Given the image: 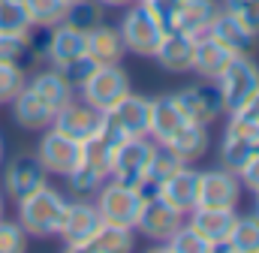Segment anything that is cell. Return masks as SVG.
Returning <instances> with one entry per match:
<instances>
[{"instance_id": "6da1fadb", "label": "cell", "mask_w": 259, "mask_h": 253, "mask_svg": "<svg viewBox=\"0 0 259 253\" xmlns=\"http://www.w3.org/2000/svg\"><path fill=\"white\" fill-rule=\"evenodd\" d=\"M64 205L66 199L58 190L42 184L33 193L18 199V223L33 238H52V235H58V223H61Z\"/></svg>"}, {"instance_id": "7a4b0ae2", "label": "cell", "mask_w": 259, "mask_h": 253, "mask_svg": "<svg viewBox=\"0 0 259 253\" xmlns=\"http://www.w3.org/2000/svg\"><path fill=\"white\" fill-rule=\"evenodd\" d=\"M118 33L124 39V49L130 55H139V58H154L166 27L160 24V18L151 12L148 3L142 0H133L124 6V15H121V24H118Z\"/></svg>"}, {"instance_id": "3957f363", "label": "cell", "mask_w": 259, "mask_h": 253, "mask_svg": "<svg viewBox=\"0 0 259 253\" xmlns=\"http://www.w3.org/2000/svg\"><path fill=\"white\" fill-rule=\"evenodd\" d=\"M145 3L166 30H181L190 36H202L220 9L214 0H145Z\"/></svg>"}, {"instance_id": "277c9868", "label": "cell", "mask_w": 259, "mask_h": 253, "mask_svg": "<svg viewBox=\"0 0 259 253\" xmlns=\"http://www.w3.org/2000/svg\"><path fill=\"white\" fill-rule=\"evenodd\" d=\"M145 187H130L121 184L115 178H106L103 187L97 190V211H100V220L106 223H115V226H127L136 229V220H139V211L145 205Z\"/></svg>"}, {"instance_id": "5b68a950", "label": "cell", "mask_w": 259, "mask_h": 253, "mask_svg": "<svg viewBox=\"0 0 259 253\" xmlns=\"http://www.w3.org/2000/svg\"><path fill=\"white\" fill-rule=\"evenodd\" d=\"M214 85H217V91L223 97L226 115L229 112H238V109H244L259 94V63L247 52L244 55H235Z\"/></svg>"}, {"instance_id": "8992f818", "label": "cell", "mask_w": 259, "mask_h": 253, "mask_svg": "<svg viewBox=\"0 0 259 253\" xmlns=\"http://www.w3.org/2000/svg\"><path fill=\"white\" fill-rule=\"evenodd\" d=\"M130 75L121 63H109V66H94V72L78 85L75 94H81V103L94 106L97 112H109L124 94H130Z\"/></svg>"}, {"instance_id": "52a82bcc", "label": "cell", "mask_w": 259, "mask_h": 253, "mask_svg": "<svg viewBox=\"0 0 259 253\" xmlns=\"http://www.w3.org/2000/svg\"><path fill=\"white\" fill-rule=\"evenodd\" d=\"M154 139L151 136H130L121 139L115 145V154H112V169H109V178L130 184V187H145V172H148V160L154 154Z\"/></svg>"}, {"instance_id": "ba28073f", "label": "cell", "mask_w": 259, "mask_h": 253, "mask_svg": "<svg viewBox=\"0 0 259 253\" xmlns=\"http://www.w3.org/2000/svg\"><path fill=\"white\" fill-rule=\"evenodd\" d=\"M36 157H39V163L49 175L66 178L81 163V142L69 139L66 133L55 130V126H46V133L36 145Z\"/></svg>"}, {"instance_id": "9c48e42d", "label": "cell", "mask_w": 259, "mask_h": 253, "mask_svg": "<svg viewBox=\"0 0 259 253\" xmlns=\"http://www.w3.org/2000/svg\"><path fill=\"white\" fill-rule=\"evenodd\" d=\"M103 121L112 133H118L121 139L130 136H148V124H151V100L139 97V94H124L109 112H103Z\"/></svg>"}, {"instance_id": "30bf717a", "label": "cell", "mask_w": 259, "mask_h": 253, "mask_svg": "<svg viewBox=\"0 0 259 253\" xmlns=\"http://www.w3.org/2000/svg\"><path fill=\"white\" fill-rule=\"evenodd\" d=\"M181 112L187 115V121L202 126H211L220 115H226V106H223V97L217 91L214 81H202V85H187L175 94Z\"/></svg>"}, {"instance_id": "8fae6325", "label": "cell", "mask_w": 259, "mask_h": 253, "mask_svg": "<svg viewBox=\"0 0 259 253\" xmlns=\"http://www.w3.org/2000/svg\"><path fill=\"white\" fill-rule=\"evenodd\" d=\"M235 208H211V205H196L187 211V226L208 244V250H223L226 238L235 223Z\"/></svg>"}, {"instance_id": "7c38bea8", "label": "cell", "mask_w": 259, "mask_h": 253, "mask_svg": "<svg viewBox=\"0 0 259 253\" xmlns=\"http://www.w3.org/2000/svg\"><path fill=\"white\" fill-rule=\"evenodd\" d=\"M97 226H100L97 205L84 202V199H75V202L64 205V214H61V223H58V238L64 241L66 250H81V244L94 235Z\"/></svg>"}, {"instance_id": "4fadbf2b", "label": "cell", "mask_w": 259, "mask_h": 253, "mask_svg": "<svg viewBox=\"0 0 259 253\" xmlns=\"http://www.w3.org/2000/svg\"><path fill=\"white\" fill-rule=\"evenodd\" d=\"M181 223H184V214H178L163 199H157L154 193H148L145 196V205L139 211V220H136V232H142L154 244H166Z\"/></svg>"}, {"instance_id": "5bb4252c", "label": "cell", "mask_w": 259, "mask_h": 253, "mask_svg": "<svg viewBox=\"0 0 259 253\" xmlns=\"http://www.w3.org/2000/svg\"><path fill=\"white\" fill-rule=\"evenodd\" d=\"M157 199H163L169 208H175L178 214L193 211L199 202V169H193L190 163H184L178 172H172L166 181H160L151 190Z\"/></svg>"}, {"instance_id": "9a60e30c", "label": "cell", "mask_w": 259, "mask_h": 253, "mask_svg": "<svg viewBox=\"0 0 259 253\" xmlns=\"http://www.w3.org/2000/svg\"><path fill=\"white\" fill-rule=\"evenodd\" d=\"M241 199V181L232 169H208L199 172V202L196 205H211V208H235Z\"/></svg>"}, {"instance_id": "2e32d148", "label": "cell", "mask_w": 259, "mask_h": 253, "mask_svg": "<svg viewBox=\"0 0 259 253\" xmlns=\"http://www.w3.org/2000/svg\"><path fill=\"white\" fill-rule=\"evenodd\" d=\"M46 178H49V172L42 169V163H39L36 154H15L9 160L6 172H3V190H6L9 199L18 202L21 196L33 193V190L42 187V184H49Z\"/></svg>"}, {"instance_id": "e0dca14e", "label": "cell", "mask_w": 259, "mask_h": 253, "mask_svg": "<svg viewBox=\"0 0 259 253\" xmlns=\"http://www.w3.org/2000/svg\"><path fill=\"white\" fill-rule=\"evenodd\" d=\"M52 126L61 130V133H66V136L75 139V142H84V139H91V136L100 133V126H103V112H97L94 106H88V103H81V100H72V103H66L64 109L55 115Z\"/></svg>"}, {"instance_id": "ac0fdd59", "label": "cell", "mask_w": 259, "mask_h": 253, "mask_svg": "<svg viewBox=\"0 0 259 253\" xmlns=\"http://www.w3.org/2000/svg\"><path fill=\"white\" fill-rule=\"evenodd\" d=\"M84 55L97 66H109V63H121L127 49H124V39L118 33V27L112 24H97L94 30L84 33Z\"/></svg>"}, {"instance_id": "d6986e66", "label": "cell", "mask_w": 259, "mask_h": 253, "mask_svg": "<svg viewBox=\"0 0 259 253\" xmlns=\"http://www.w3.org/2000/svg\"><path fill=\"white\" fill-rule=\"evenodd\" d=\"M232 58L235 55L226 46H220L217 39H211L208 33H202V36H196V43H193V63H190V69L202 81H217L220 72L229 66Z\"/></svg>"}, {"instance_id": "ffe728a7", "label": "cell", "mask_w": 259, "mask_h": 253, "mask_svg": "<svg viewBox=\"0 0 259 253\" xmlns=\"http://www.w3.org/2000/svg\"><path fill=\"white\" fill-rule=\"evenodd\" d=\"M193 43L196 36L190 33H181V30H166L157 52H154V61L160 63L166 72H190V63H193Z\"/></svg>"}, {"instance_id": "44dd1931", "label": "cell", "mask_w": 259, "mask_h": 253, "mask_svg": "<svg viewBox=\"0 0 259 253\" xmlns=\"http://www.w3.org/2000/svg\"><path fill=\"white\" fill-rule=\"evenodd\" d=\"M84 55V33L75 30L72 24H55L49 27V36H46V61L52 66H61V63L72 61V58H81Z\"/></svg>"}, {"instance_id": "7402d4cb", "label": "cell", "mask_w": 259, "mask_h": 253, "mask_svg": "<svg viewBox=\"0 0 259 253\" xmlns=\"http://www.w3.org/2000/svg\"><path fill=\"white\" fill-rule=\"evenodd\" d=\"M12 118H15V124L21 126V130H46V126H52L55 121V109L39 97V94H33L30 88H24L12 103Z\"/></svg>"}, {"instance_id": "603a6c76", "label": "cell", "mask_w": 259, "mask_h": 253, "mask_svg": "<svg viewBox=\"0 0 259 253\" xmlns=\"http://www.w3.org/2000/svg\"><path fill=\"white\" fill-rule=\"evenodd\" d=\"M187 124V115L181 112L175 94H163L157 100H151V124H148V136L154 142H166L178 126Z\"/></svg>"}, {"instance_id": "cb8c5ba5", "label": "cell", "mask_w": 259, "mask_h": 253, "mask_svg": "<svg viewBox=\"0 0 259 253\" xmlns=\"http://www.w3.org/2000/svg\"><path fill=\"white\" fill-rule=\"evenodd\" d=\"M160 145H166L181 163H196V160H202L205 151H208V126L187 121V124L178 126V130H175L166 142H160Z\"/></svg>"}, {"instance_id": "d4e9b609", "label": "cell", "mask_w": 259, "mask_h": 253, "mask_svg": "<svg viewBox=\"0 0 259 253\" xmlns=\"http://www.w3.org/2000/svg\"><path fill=\"white\" fill-rule=\"evenodd\" d=\"M211 39H217L220 46H226L232 55H244V52H250V46H253V39L256 36H250L238 21H235V15H229L223 6L217 9V15L211 18V24H208V30H205Z\"/></svg>"}, {"instance_id": "484cf974", "label": "cell", "mask_w": 259, "mask_h": 253, "mask_svg": "<svg viewBox=\"0 0 259 253\" xmlns=\"http://www.w3.org/2000/svg\"><path fill=\"white\" fill-rule=\"evenodd\" d=\"M27 88L33 91V94H39L52 109H55V115L64 109L66 103H72L75 100V88L66 81L64 75L52 66V69H42V72H36L33 78H27Z\"/></svg>"}, {"instance_id": "4316f807", "label": "cell", "mask_w": 259, "mask_h": 253, "mask_svg": "<svg viewBox=\"0 0 259 253\" xmlns=\"http://www.w3.org/2000/svg\"><path fill=\"white\" fill-rule=\"evenodd\" d=\"M136 229H127V226H115V223H106L100 220V226L94 229V235L81 244V250L91 253H130L136 247Z\"/></svg>"}, {"instance_id": "83f0119b", "label": "cell", "mask_w": 259, "mask_h": 253, "mask_svg": "<svg viewBox=\"0 0 259 253\" xmlns=\"http://www.w3.org/2000/svg\"><path fill=\"white\" fill-rule=\"evenodd\" d=\"M223 250H229V253H259V220L253 214L235 217L232 232H229Z\"/></svg>"}, {"instance_id": "f1b7e54d", "label": "cell", "mask_w": 259, "mask_h": 253, "mask_svg": "<svg viewBox=\"0 0 259 253\" xmlns=\"http://www.w3.org/2000/svg\"><path fill=\"white\" fill-rule=\"evenodd\" d=\"M24 9H27V18H30L33 27L49 30V27L61 24L66 18L69 3L66 0H24Z\"/></svg>"}, {"instance_id": "f546056e", "label": "cell", "mask_w": 259, "mask_h": 253, "mask_svg": "<svg viewBox=\"0 0 259 253\" xmlns=\"http://www.w3.org/2000/svg\"><path fill=\"white\" fill-rule=\"evenodd\" d=\"M184 163L166 148V145H154V154H151V160H148V172H145V190H154L160 181H166L172 172H178Z\"/></svg>"}, {"instance_id": "4dcf8cb0", "label": "cell", "mask_w": 259, "mask_h": 253, "mask_svg": "<svg viewBox=\"0 0 259 253\" xmlns=\"http://www.w3.org/2000/svg\"><path fill=\"white\" fill-rule=\"evenodd\" d=\"M30 30H36L27 18L24 0H0V33L6 36H27Z\"/></svg>"}, {"instance_id": "1f68e13d", "label": "cell", "mask_w": 259, "mask_h": 253, "mask_svg": "<svg viewBox=\"0 0 259 253\" xmlns=\"http://www.w3.org/2000/svg\"><path fill=\"white\" fill-rule=\"evenodd\" d=\"M103 3L100 0H72L69 3V9H66V24H72L75 30H81V33H88V30H94L97 24H103Z\"/></svg>"}, {"instance_id": "d6a6232c", "label": "cell", "mask_w": 259, "mask_h": 253, "mask_svg": "<svg viewBox=\"0 0 259 253\" xmlns=\"http://www.w3.org/2000/svg\"><path fill=\"white\" fill-rule=\"evenodd\" d=\"M27 88V72L18 63L0 61V103H12Z\"/></svg>"}, {"instance_id": "836d02e7", "label": "cell", "mask_w": 259, "mask_h": 253, "mask_svg": "<svg viewBox=\"0 0 259 253\" xmlns=\"http://www.w3.org/2000/svg\"><path fill=\"white\" fill-rule=\"evenodd\" d=\"M223 9L235 15V21L250 36H259V0H223Z\"/></svg>"}, {"instance_id": "e575fe53", "label": "cell", "mask_w": 259, "mask_h": 253, "mask_svg": "<svg viewBox=\"0 0 259 253\" xmlns=\"http://www.w3.org/2000/svg\"><path fill=\"white\" fill-rule=\"evenodd\" d=\"M157 247H160V250H172V253H211L208 244L196 235L187 223H181V226L175 229V235H172L166 244H157Z\"/></svg>"}, {"instance_id": "d590c367", "label": "cell", "mask_w": 259, "mask_h": 253, "mask_svg": "<svg viewBox=\"0 0 259 253\" xmlns=\"http://www.w3.org/2000/svg\"><path fill=\"white\" fill-rule=\"evenodd\" d=\"M66 181H69V190L75 193V196H91V193H97V190L103 187V175L100 172H94L91 166H84V163H78L69 175H66Z\"/></svg>"}, {"instance_id": "8d00e7d4", "label": "cell", "mask_w": 259, "mask_h": 253, "mask_svg": "<svg viewBox=\"0 0 259 253\" xmlns=\"http://www.w3.org/2000/svg\"><path fill=\"white\" fill-rule=\"evenodd\" d=\"M27 250V232L18 220L0 217V253H24Z\"/></svg>"}, {"instance_id": "74e56055", "label": "cell", "mask_w": 259, "mask_h": 253, "mask_svg": "<svg viewBox=\"0 0 259 253\" xmlns=\"http://www.w3.org/2000/svg\"><path fill=\"white\" fill-rule=\"evenodd\" d=\"M94 66H97V63L91 61L88 55H81V58H72V61L61 63V66H55V69H58V72L64 75L66 81H69V85L78 91V85H81V81H84V78L94 72Z\"/></svg>"}, {"instance_id": "f35d334b", "label": "cell", "mask_w": 259, "mask_h": 253, "mask_svg": "<svg viewBox=\"0 0 259 253\" xmlns=\"http://www.w3.org/2000/svg\"><path fill=\"white\" fill-rule=\"evenodd\" d=\"M235 175H238L241 187H247L250 193H253V190H259V151H253V154L247 157V163H244Z\"/></svg>"}, {"instance_id": "ab89813d", "label": "cell", "mask_w": 259, "mask_h": 253, "mask_svg": "<svg viewBox=\"0 0 259 253\" xmlns=\"http://www.w3.org/2000/svg\"><path fill=\"white\" fill-rule=\"evenodd\" d=\"M241 112H247L253 121H259V94L253 97V100H250V103H247V106H244V109H241Z\"/></svg>"}, {"instance_id": "60d3db41", "label": "cell", "mask_w": 259, "mask_h": 253, "mask_svg": "<svg viewBox=\"0 0 259 253\" xmlns=\"http://www.w3.org/2000/svg\"><path fill=\"white\" fill-rule=\"evenodd\" d=\"M103 6H115V9H124L127 3H133V0H100Z\"/></svg>"}, {"instance_id": "b9f144b4", "label": "cell", "mask_w": 259, "mask_h": 253, "mask_svg": "<svg viewBox=\"0 0 259 253\" xmlns=\"http://www.w3.org/2000/svg\"><path fill=\"white\" fill-rule=\"evenodd\" d=\"M250 214L259 220V190H253V211H250Z\"/></svg>"}, {"instance_id": "7bdbcfd3", "label": "cell", "mask_w": 259, "mask_h": 253, "mask_svg": "<svg viewBox=\"0 0 259 253\" xmlns=\"http://www.w3.org/2000/svg\"><path fill=\"white\" fill-rule=\"evenodd\" d=\"M3 211H6V199H3V193H0V217H3Z\"/></svg>"}, {"instance_id": "ee69618b", "label": "cell", "mask_w": 259, "mask_h": 253, "mask_svg": "<svg viewBox=\"0 0 259 253\" xmlns=\"http://www.w3.org/2000/svg\"><path fill=\"white\" fill-rule=\"evenodd\" d=\"M0 163H3V139H0Z\"/></svg>"}, {"instance_id": "f6af8a7d", "label": "cell", "mask_w": 259, "mask_h": 253, "mask_svg": "<svg viewBox=\"0 0 259 253\" xmlns=\"http://www.w3.org/2000/svg\"><path fill=\"white\" fill-rule=\"evenodd\" d=\"M66 3H72V0H66Z\"/></svg>"}, {"instance_id": "bcb514c9", "label": "cell", "mask_w": 259, "mask_h": 253, "mask_svg": "<svg viewBox=\"0 0 259 253\" xmlns=\"http://www.w3.org/2000/svg\"><path fill=\"white\" fill-rule=\"evenodd\" d=\"M142 3H145V0H142Z\"/></svg>"}]
</instances>
